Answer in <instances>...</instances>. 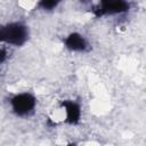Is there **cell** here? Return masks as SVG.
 I'll list each match as a JSON object with an SVG mask.
<instances>
[{"instance_id":"cell-1","label":"cell","mask_w":146,"mask_h":146,"mask_svg":"<svg viewBox=\"0 0 146 146\" xmlns=\"http://www.w3.org/2000/svg\"><path fill=\"white\" fill-rule=\"evenodd\" d=\"M0 36L2 42L11 46H23L29 39V29L19 22L8 23L1 27Z\"/></svg>"},{"instance_id":"cell-2","label":"cell","mask_w":146,"mask_h":146,"mask_svg":"<svg viewBox=\"0 0 146 146\" xmlns=\"http://www.w3.org/2000/svg\"><path fill=\"white\" fill-rule=\"evenodd\" d=\"M35 104H36V100L34 96L27 92L15 95L10 99V106L13 112L17 116H22V117L31 115L34 112Z\"/></svg>"},{"instance_id":"cell-3","label":"cell","mask_w":146,"mask_h":146,"mask_svg":"<svg viewBox=\"0 0 146 146\" xmlns=\"http://www.w3.org/2000/svg\"><path fill=\"white\" fill-rule=\"evenodd\" d=\"M127 10H129V3L124 1H103L96 9V14L98 16L115 15L122 14Z\"/></svg>"},{"instance_id":"cell-4","label":"cell","mask_w":146,"mask_h":146,"mask_svg":"<svg viewBox=\"0 0 146 146\" xmlns=\"http://www.w3.org/2000/svg\"><path fill=\"white\" fill-rule=\"evenodd\" d=\"M65 46L67 49L72 51H86L88 49V42L83 38V35L79 33H71L65 39Z\"/></svg>"},{"instance_id":"cell-5","label":"cell","mask_w":146,"mask_h":146,"mask_svg":"<svg viewBox=\"0 0 146 146\" xmlns=\"http://www.w3.org/2000/svg\"><path fill=\"white\" fill-rule=\"evenodd\" d=\"M64 107H65L67 122H70L72 124L76 123L80 120V115H81L80 106L74 102H65L64 103Z\"/></svg>"},{"instance_id":"cell-6","label":"cell","mask_w":146,"mask_h":146,"mask_svg":"<svg viewBox=\"0 0 146 146\" xmlns=\"http://www.w3.org/2000/svg\"><path fill=\"white\" fill-rule=\"evenodd\" d=\"M58 5L57 1H41L39 2V7L43 10H51V9H55L56 6Z\"/></svg>"},{"instance_id":"cell-7","label":"cell","mask_w":146,"mask_h":146,"mask_svg":"<svg viewBox=\"0 0 146 146\" xmlns=\"http://www.w3.org/2000/svg\"><path fill=\"white\" fill-rule=\"evenodd\" d=\"M67 146H74V145H72V144H71V145H67Z\"/></svg>"}]
</instances>
